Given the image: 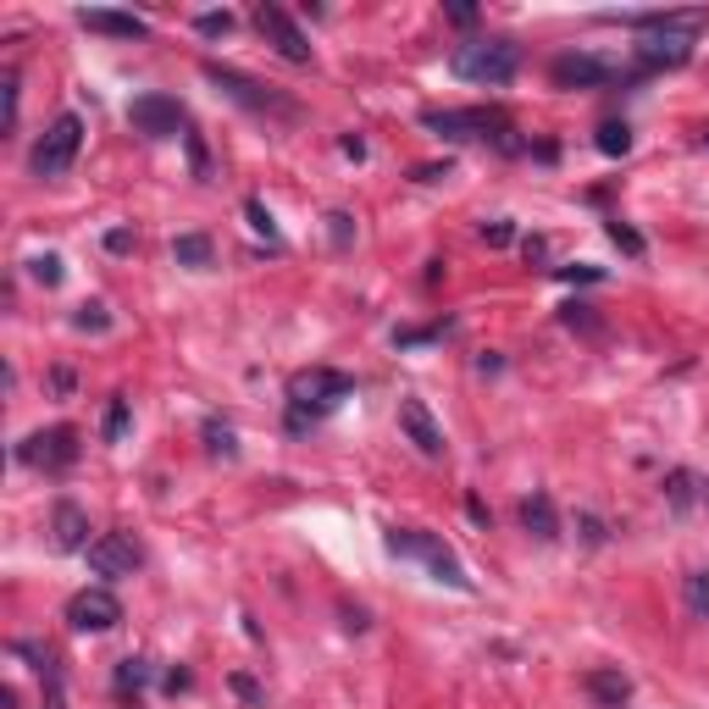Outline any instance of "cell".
<instances>
[{
    "label": "cell",
    "instance_id": "1",
    "mask_svg": "<svg viewBox=\"0 0 709 709\" xmlns=\"http://www.w3.org/2000/svg\"><path fill=\"white\" fill-rule=\"evenodd\" d=\"M349 394H354V378H349V372H327V367L294 372V378H288V433L316 427V422L332 416Z\"/></svg>",
    "mask_w": 709,
    "mask_h": 709
},
{
    "label": "cell",
    "instance_id": "2",
    "mask_svg": "<svg viewBox=\"0 0 709 709\" xmlns=\"http://www.w3.org/2000/svg\"><path fill=\"white\" fill-rule=\"evenodd\" d=\"M449 73L461 78V84H477V89H499V84H510L516 73H521V45L516 40H466V45H455L449 51Z\"/></svg>",
    "mask_w": 709,
    "mask_h": 709
},
{
    "label": "cell",
    "instance_id": "3",
    "mask_svg": "<svg viewBox=\"0 0 709 709\" xmlns=\"http://www.w3.org/2000/svg\"><path fill=\"white\" fill-rule=\"evenodd\" d=\"M78 150H84V117L78 112H62L45 134H40V145H34V156H29V167H34V178H67L73 172V161H78Z\"/></svg>",
    "mask_w": 709,
    "mask_h": 709
},
{
    "label": "cell",
    "instance_id": "4",
    "mask_svg": "<svg viewBox=\"0 0 709 709\" xmlns=\"http://www.w3.org/2000/svg\"><path fill=\"white\" fill-rule=\"evenodd\" d=\"M389 549L400 554V560H422L427 571H433V582H449V588H472V576H466V565L455 560V549L449 543H438L433 532H416V527H394L389 532Z\"/></svg>",
    "mask_w": 709,
    "mask_h": 709
},
{
    "label": "cell",
    "instance_id": "5",
    "mask_svg": "<svg viewBox=\"0 0 709 709\" xmlns=\"http://www.w3.org/2000/svg\"><path fill=\"white\" fill-rule=\"evenodd\" d=\"M422 123L444 139H494L505 150H521L510 139V117L505 112H488V106H472V112H422Z\"/></svg>",
    "mask_w": 709,
    "mask_h": 709
},
{
    "label": "cell",
    "instance_id": "6",
    "mask_svg": "<svg viewBox=\"0 0 709 709\" xmlns=\"http://www.w3.org/2000/svg\"><path fill=\"white\" fill-rule=\"evenodd\" d=\"M205 78H211L222 95H233L239 106H250V112H266V117H283V123H288V117H299V112H294V100L272 95L266 84H255V78H244V73H233V67H216V62H211V67H205Z\"/></svg>",
    "mask_w": 709,
    "mask_h": 709
},
{
    "label": "cell",
    "instance_id": "7",
    "mask_svg": "<svg viewBox=\"0 0 709 709\" xmlns=\"http://www.w3.org/2000/svg\"><path fill=\"white\" fill-rule=\"evenodd\" d=\"M18 461L34 472H67L78 461V433L73 427H40L18 444Z\"/></svg>",
    "mask_w": 709,
    "mask_h": 709
},
{
    "label": "cell",
    "instance_id": "8",
    "mask_svg": "<svg viewBox=\"0 0 709 709\" xmlns=\"http://www.w3.org/2000/svg\"><path fill=\"white\" fill-rule=\"evenodd\" d=\"M128 123H134V134H145V139H178V134L189 128V112H183L172 95H139V100L128 106Z\"/></svg>",
    "mask_w": 709,
    "mask_h": 709
},
{
    "label": "cell",
    "instance_id": "9",
    "mask_svg": "<svg viewBox=\"0 0 709 709\" xmlns=\"http://www.w3.org/2000/svg\"><path fill=\"white\" fill-rule=\"evenodd\" d=\"M255 29H261V40H266L283 62H294V67L310 62V40L299 34V23H294L283 7H266V0H261V7H255Z\"/></svg>",
    "mask_w": 709,
    "mask_h": 709
},
{
    "label": "cell",
    "instance_id": "10",
    "mask_svg": "<svg viewBox=\"0 0 709 709\" xmlns=\"http://www.w3.org/2000/svg\"><path fill=\"white\" fill-rule=\"evenodd\" d=\"M549 78H554V89H604L621 78V67H610L604 56H588V51H565V56H554Z\"/></svg>",
    "mask_w": 709,
    "mask_h": 709
},
{
    "label": "cell",
    "instance_id": "11",
    "mask_svg": "<svg viewBox=\"0 0 709 709\" xmlns=\"http://www.w3.org/2000/svg\"><path fill=\"white\" fill-rule=\"evenodd\" d=\"M84 554H89V571L95 576H134L145 565V549L134 543V532H100Z\"/></svg>",
    "mask_w": 709,
    "mask_h": 709
},
{
    "label": "cell",
    "instance_id": "12",
    "mask_svg": "<svg viewBox=\"0 0 709 709\" xmlns=\"http://www.w3.org/2000/svg\"><path fill=\"white\" fill-rule=\"evenodd\" d=\"M123 621V599L112 588H84L67 599V626L73 632H112Z\"/></svg>",
    "mask_w": 709,
    "mask_h": 709
},
{
    "label": "cell",
    "instance_id": "13",
    "mask_svg": "<svg viewBox=\"0 0 709 709\" xmlns=\"http://www.w3.org/2000/svg\"><path fill=\"white\" fill-rule=\"evenodd\" d=\"M604 23H621V29H637V34H698L709 29V12H604Z\"/></svg>",
    "mask_w": 709,
    "mask_h": 709
},
{
    "label": "cell",
    "instance_id": "14",
    "mask_svg": "<svg viewBox=\"0 0 709 709\" xmlns=\"http://www.w3.org/2000/svg\"><path fill=\"white\" fill-rule=\"evenodd\" d=\"M400 433H405L427 461H444V449H449V444H444V427L433 422V411H427L422 400H400Z\"/></svg>",
    "mask_w": 709,
    "mask_h": 709
},
{
    "label": "cell",
    "instance_id": "15",
    "mask_svg": "<svg viewBox=\"0 0 709 709\" xmlns=\"http://www.w3.org/2000/svg\"><path fill=\"white\" fill-rule=\"evenodd\" d=\"M78 23L89 34H106V40H150V23L134 18V12H112V7H84Z\"/></svg>",
    "mask_w": 709,
    "mask_h": 709
},
{
    "label": "cell",
    "instance_id": "16",
    "mask_svg": "<svg viewBox=\"0 0 709 709\" xmlns=\"http://www.w3.org/2000/svg\"><path fill=\"white\" fill-rule=\"evenodd\" d=\"M687 56H692V40H687V34H643V45H637L643 73H659V67H687Z\"/></svg>",
    "mask_w": 709,
    "mask_h": 709
},
{
    "label": "cell",
    "instance_id": "17",
    "mask_svg": "<svg viewBox=\"0 0 709 709\" xmlns=\"http://www.w3.org/2000/svg\"><path fill=\"white\" fill-rule=\"evenodd\" d=\"M51 543H56L62 554H78V549H89V516H84L73 499H62V505L51 510Z\"/></svg>",
    "mask_w": 709,
    "mask_h": 709
},
{
    "label": "cell",
    "instance_id": "18",
    "mask_svg": "<svg viewBox=\"0 0 709 709\" xmlns=\"http://www.w3.org/2000/svg\"><path fill=\"white\" fill-rule=\"evenodd\" d=\"M521 527H527L538 543H554V538H560V516H554V499H549V494H527V499H521Z\"/></svg>",
    "mask_w": 709,
    "mask_h": 709
},
{
    "label": "cell",
    "instance_id": "19",
    "mask_svg": "<svg viewBox=\"0 0 709 709\" xmlns=\"http://www.w3.org/2000/svg\"><path fill=\"white\" fill-rule=\"evenodd\" d=\"M588 692H593L599 703H610V709H621V703L632 698V681H626L621 670H588Z\"/></svg>",
    "mask_w": 709,
    "mask_h": 709
},
{
    "label": "cell",
    "instance_id": "20",
    "mask_svg": "<svg viewBox=\"0 0 709 709\" xmlns=\"http://www.w3.org/2000/svg\"><path fill=\"white\" fill-rule=\"evenodd\" d=\"M172 261L178 266H211V239L205 233H183V239H172Z\"/></svg>",
    "mask_w": 709,
    "mask_h": 709
},
{
    "label": "cell",
    "instance_id": "21",
    "mask_svg": "<svg viewBox=\"0 0 709 709\" xmlns=\"http://www.w3.org/2000/svg\"><path fill=\"white\" fill-rule=\"evenodd\" d=\"M681 593H687V610H692L698 621H709V571H687Z\"/></svg>",
    "mask_w": 709,
    "mask_h": 709
},
{
    "label": "cell",
    "instance_id": "22",
    "mask_svg": "<svg viewBox=\"0 0 709 709\" xmlns=\"http://www.w3.org/2000/svg\"><path fill=\"white\" fill-rule=\"evenodd\" d=\"M593 145H599L604 156H626V150H632V128H626V123H604Z\"/></svg>",
    "mask_w": 709,
    "mask_h": 709
},
{
    "label": "cell",
    "instance_id": "23",
    "mask_svg": "<svg viewBox=\"0 0 709 709\" xmlns=\"http://www.w3.org/2000/svg\"><path fill=\"white\" fill-rule=\"evenodd\" d=\"M692 488H698V477H692V472H670V477H665V499H670V510H687V505H692Z\"/></svg>",
    "mask_w": 709,
    "mask_h": 709
},
{
    "label": "cell",
    "instance_id": "24",
    "mask_svg": "<svg viewBox=\"0 0 709 709\" xmlns=\"http://www.w3.org/2000/svg\"><path fill=\"white\" fill-rule=\"evenodd\" d=\"M29 277L45 283V288H56V283H62V255H34V261H29Z\"/></svg>",
    "mask_w": 709,
    "mask_h": 709
},
{
    "label": "cell",
    "instance_id": "25",
    "mask_svg": "<svg viewBox=\"0 0 709 709\" xmlns=\"http://www.w3.org/2000/svg\"><path fill=\"white\" fill-rule=\"evenodd\" d=\"M194 29H200L205 40H222V34H233V12H200Z\"/></svg>",
    "mask_w": 709,
    "mask_h": 709
},
{
    "label": "cell",
    "instance_id": "26",
    "mask_svg": "<svg viewBox=\"0 0 709 709\" xmlns=\"http://www.w3.org/2000/svg\"><path fill=\"white\" fill-rule=\"evenodd\" d=\"M205 444H211V455H233V427L227 422H205Z\"/></svg>",
    "mask_w": 709,
    "mask_h": 709
},
{
    "label": "cell",
    "instance_id": "27",
    "mask_svg": "<svg viewBox=\"0 0 709 709\" xmlns=\"http://www.w3.org/2000/svg\"><path fill=\"white\" fill-rule=\"evenodd\" d=\"M0 95H7V134L18 128V67H7V78H0Z\"/></svg>",
    "mask_w": 709,
    "mask_h": 709
},
{
    "label": "cell",
    "instance_id": "28",
    "mask_svg": "<svg viewBox=\"0 0 709 709\" xmlns=\"http://www.w3.org/2000/svg\"><path fill=\"white\" fill-rule=\"evenodd\" d=\"M73 327H78V332H106V310H100V305H78Z\"/></svg>",
    "mask_w": 709,
    "mask_h": 709
},
{
    "label": "cell",
    "instance_id": "29",
    "mask_svg": "<svg viewBox=\"0 0 709 709\" xmlns=\"http://www.w3.org/2000/svg\"><path fill=\"white\" fill-rule=\"evenodd\" d=\"M145 681H150V665H145V659H123L117 687H145Z\"/></svg>",
    "mask_w": 709,
    "mask_h": 709
},
{
    "label": "cell",
    "instance_id": "30",
    "mask_svg": "<svg viewBox=\"0 0 709 709\" xmlns=\"http://www.w3.org/2000/svg\"><path fill=\"white\" fill-rule=\"evenodd\" d=\"M244 216H250V227H255V233L277 239V227H272V216H266V205H261V200H244Z\"/></svg>",
    "mask_w": 709,
    "mask_h": 709
},
{
    "label": "cell",
    "instance_id": "31",
    "mask_svg": "<svg viewBox=\"0 0 709 709\" xmlns=\"http://www.w3.org/2000/svg\"><path fill=\"white\" fill-rule=\"evenodd\" d=\"M610 239H615V244H621L626 255H643V239H637V233H632L626 222H610Z\"/></svg>",
    "mask_w": 709,
    "mask_h": 709
},
{
    "label": "cell",
    "instance_id": "32",
    "mask_svg": "<svg viewBox=\"0 0 709 709\" xmlns=\"http://www.w3.org/2000/svg\"><path fill=\"white\" fill-rule=\"evenodd\" d=\"M123 433H128V405L117 400V405L106 411V438H123Z\"/></svg>",
    "mask_w": 709,
    "mask_h": 709
},
{
    "label": "cell",
    "instance_id": "33",
    "mask_svg": "<svg viewBox=\"0 0 709 709\" xmlns=\"http://www.w3.org/2000/svg\"><path fill=\"white\" fill-rule=\"evenodd\" d=\"M327 222H332V244H349V239H354V222H349L343 211H332Z\"/></svg>",
    "mask_w": 709,
    "mask_h": 709
},
{
    "label": "cell",
    "instance_id": "34",
    "mask_svg": "<svg viewBox=\"0 0 709 709\" xmlns=\"http://www.w3.org/2000/svg\"><path fill=\"white\" fill-rule=\"evenodd\" d=\"M483 244H494V250L510 244V227H505V222H483Z\"/></svg>",
    "mask_w": 709,
    "mask_h": 709
},
{
    "label": "cell",
    "instance_id": "35",
    "mask_svg": "<svg viewBox=\"0 0 709 709\" xmlns=\"http://www.w3.org/2000/svg\"><path fill=\"white\" fill-rule=\"evenodd\" d=\"M106 250H112V255H128V250H134V233H128V227L106 233Z\"/></svg>",
    "mask_w": 709,
    "mask_h": 709
},
{
    "label": "cell",
    "instance_id": "36",
    "mask_svg": "<svg viewBox=\"0 0 709 709\" xmlns=\"http://www.w3.org/2000/svg\"><path fill=\"white\" fill-rule=\"evenodd\" d=\"M560 277H571V283H576V277H582V283H593V277H599V266H560Z\"/></svg>",
    "mask_w": 709,
    "mask_h": 709
},
{
    "label": "cell",
    "instance_id": "37",
    "mask_svg": "<svg viewBox=\"0 0 709 709\" xmlns=\"http://www.w3.org/2000/svg\"><path fill=\"white\" fill-rule=\"evenodd\" d=\"M527 261H549V239H527Z\"/></svg>",
    "mask_w": 709,
    "mask_h": 709
}]
</instances>
